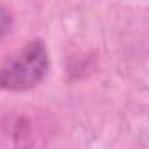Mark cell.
Masks as SVG:
<instances>
[{"instance_id":"cell-1","label":"cell","mask_w":149,"mask_h":149,"mask_svg":"<svg viewBox=\"0 0 149 149\" xmlns=\"http://www.w3.org/2000/svg\"><path fill=\"white\" fill-rule=\"evenodd\" d=\"M49 56L42 40H30L0 63V90L21 91L39 84L47 74Z\"/></svg>"},{"instance_id":"cell-2","label":"cell","mask_w":149,"mask_h":149,"mask_svg":"<svg viewBox=\"0 0 149 149\" xmlns=\"http://www.w3.org/2000/svg\"><path fill=\"white\" fill-rule=\"evenodd\" d=\"M11 25H13L11 13H9L4 6H0V39H4V37L9 33Z\"/></svg>"}]
</instances>
